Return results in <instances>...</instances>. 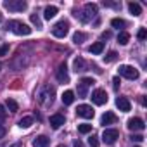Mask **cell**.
Listing matches in <instances>:
<instances>
[{"mask_svg": "<svg viewBox=\"0 0 147 147\" xmlns=\"http://www.w3.org/2000/svg\"><path fill=\"white\" fill-rule=\"evenodd\" d=\"M102 38H104V40L111 38V33H109V31H104V33H102Z\"/></svg>", "mask_w": 147, "mask_h": 147, "instance_id": "8d00e7d4", "label": "cell"}, {"mask_svg": "<svg viewBox=\"0 0 147 147\" xmlns=\"http://www.w3.org/2000/svg\"><path fill=\"white\" fill-rule=\"evenodd\" d=\"M116 107H118L119 111H123V113H128V111L131 109V104H130V100H128L126 97H118V99H116Z\"/></svg>", "mask_w": 147, "mask_h": 147, "instance_id": "4fadbf2b", "label": "cell"}, {"mask_svg": "<svg viewBox=\"0 0 147 147\" xmlns=\"http://www.w3.org/2000/svg\"><path fill=\"white\" fill-rule=\"evenodd\" d=\"M64 116L62 114H52L50 116V126L54 128V130H57V128H61L62 125H64Z\"/></svg>", "mask_w": 147, "mask_h": 147, "instance_id": "5bb4252c", "label": "cell"}, {"mask_svg": "<svg viewBox=\"0 0 147 147\" xmlns=\"http://www.w3.org/2000/svg\"><path fill=\"white\" fill-rule=\"evenodd\" d=\"M88 145H90V147H99V140H97L95 135H92V137L88 138Z\"/></svg>", "mask_w": 147, "mask_h": 147, "instance_id": "4dcf8cb0", "label": "cell"}, {"mask_svg": "<svg viewBox=\"0 0 147 147\" xmlns=\"http://www.w3.org/2000/svg\"><path fill=\"white\" fill-rule=\"evenodd\" d=\"M7 30H11L12 33L19 35V36H23V35L26 36V35L31 33V28H30L28 24L21 23V21H9V23H7Z\"/></svg>", "mask_w": 147, "mask_h": 147, "instance_id": "7a4b0ae2", "label": "cell"}, {"mask_svg": "<svg viewBox=\"0 0 147 147\" xmlns=\"http://www.w3.org/2000/svg\"><path fill=\"white\" fill-rule=\"evenodd\" d=\"M57 147H66V145H62V144H61V145H57Z\"/></svg>", "mask_w": 147, "mask_h": 147, "instance_id": "ab89813d", "label": "cell"}, {"mask_svg": "<svg viewBox=\"0 0 147 147\" xmlns=\"http://www.w3.org/2000/svg\"><path fill=\"white\" fill-rule=\"evenodd\" d=\"M111 26H113V28H118V30H119V28H125V26H126V23H125L123 19H119V18H114V19L111 21Z\"/></svg>", "mask_w": 147, "mask_h": 147, "instance_id": "484cf974", "label": "cell"}, {"mask_svg": "<svg viewBox=\"0 0 147 147\" xmlns=\"http://www.w3.org/2000/svg\"><path fill=\"white\" fill-rule=\"evenodd\" d=\"M128 42H130V33L121 31V33L118 35V43H119V45H126Z\"/></svg>", "mask_w": 147, "mask_h": 147, "instance_id": "cb8c5ba5", "label": "cell"}, {"mask_svg": "<svg viewBox=\"0 0 147 147\" xmlns=\"http://www.w3.org/2000/svg\"><path fill=\"white\" fill-rule=\"evenodd\" d=\"M145 36H147V30H145V28H140L138 33H137V38H138V40H145Z\"/></svg>", "mask_w": 147, "mask_h": 147, "instance_id": "f546056e", "label": "cell"}, {"mask_svg": "<svg viewBox=\"0 0 147 147\" xmlns=\"http://www.w3.org/2000/svg\"><path fill=\"white\" fill-rule=\"evenodd\" d=\"M61 99H62V104H66V106H71L73 102H75V92L66 90V92L61 95Z\"/></svg>", "mask_w": 147, "mask_h": 147, "instance_id": "2e32d148", "label": "cell"}, {"mask_svg": "<svg viewBox=\"0 0 147 147\" xmlns=\"http://www.w3.org/2000/svg\"><path fill=\"white\" fill-rule=\"evenodd\" d=\"M30 21H31V23H33V24H35V26L38 28V30L42 28V21H40L38 14H30Z\"/></svg>", "mask_w": 147, "mask_h": 147, "instance_id": "83f0119b", "label": "cell"}, {"mask_svg": "<svg viewBox=\"0 0 147 147\" xmlns=\"http://www.w3.org/2000/svg\"><path fill=\"white\" fill-rule=\"evenodd\" d=\"M102 50H104V42H95V43H92L88 47V52L90 54H95V55L102 54Z\"/></svg>", "mask_w": 147, "mask_h": 147, "instance_id": "e0dca14e", "label": "cell"}, {"mask_svg": "<svg viewBox=\"0 0 147 147\" xmlns=\"http://www.w3.org/2000/svg\"><path fill=\"white\" fill-rule=\"evenodd\" d=\"M52 95H54V88L47 85V87H43V90L38 94V100H40V102H45V104H47L49 100L52 102Z\"/></svg>", "mask_w": 147, "mask_h": 147, "instance_id": "7c38bea8", "label": "cell"}, {"mask_svg": "<svg viewBox=\"0 0 147 147\" xmlns=\"http://www.w3.org/2000/svg\"><path fill=\"white\" fill-rule=\"evenodd\" d=\"M55 78L61 82V83H67L69 82V75H67V66L62 62V64H59V67H57V71H55Z\"/></svg>", "mask_w": 147, "mask_h": 147, "instance_id": "9c48e42d", "label": "cell"}, {"mask_svg": "<svg viewBox=\"0 0 147 147\" xmlns=\"http://www.w3.org/2000/svg\"><path fill=\"white\" fill-rule=\"evenodd\" d=\"M5 119V111H4V106H0V121Z\"/></svg>", "mask_w": 147, "mask_h": 147, "instance_id": "d590c367", "label": "cell"}, {"mask_svg": "<svg viewBox=\"0 0 147 147\" xmlns=\"http://www.w3.org/2000/svg\"><path fill=\"white\" fill-rule=\"evenodd\" d=\"M95 14H97V5H95V4H87V5L83 7V11L76 12L75 16H76L82 23H88Z\"/></svg>", "mask_w": 147, "mask_h": 147, "instance_id": "6da1fadb", "label": "cell"}, {"mask_svg": "<svg viewBox=\"0 0 147 147\" xmlns=\"http://www.w3.org/2000/svg\"><path fill=\"white\" fill-rule=\"evenodd\" d=\"M49 145V138L45 135H40L33 140V147H47Z\"/></svg>", "mask_w": 147, "mask_h": 147, "instance_id": "44dd1931", "label": "cell"}, {"mask_svg": "<svg viewBox=\"0 0 147 147\" xmlns=\"http://www.w3.org/2000/svg\"><path fill=\"white\" fill-rule=\"evenodd\" d=\"M2 19H4V16H2V12H0V23H2Z\"/></svg>", "mask_w": 147, "mask_h": 147, "instance_id": "f35d334b", "label": "cell"}, {"mask_svg": "<svg viewBox=\"0 0 147 147\" xmlns=\"http://www.w3.org/2000/svg\"><path fill=\"white\" fill-rule=\"evenodd\" d=\"M76 114H78L80 118H85V119H92V118H94V109H92V106L82 104V106H78V109H76Z\"/></svg>", "mask_w": 147, "mask_h": 147, "instance_id": "30bf717a", "label": "cell"}, {"mask_svg": "<svg viewBox=\"0 0 147 147\" xmlns=\"http://www.w3.org/2000/svg\"><path fill=\"white\" fill-rule=\"evenodd\" d=\"M85 40H87V33H83V31H76L75 35H73V42H75L76 45L83 43Z\"/></svg>", "mask_w": 147, "mask_h": 147, "instance_id": "7402d4cb", "label": "cell"}, {"mask_svg": "<svg viewBox=\"0 0 147 147\" xmlns=\"http://www.w3.org/2000/svg\"><path fill=\"white\" fill-rule=\"evenodd\" d=\"M7 52H9V45H7V43H4L2 47H0V55H5Z\"/></svg>", "mask_w": 147, "mask_h": 147, "instance_id": "1f68e13d", "label": "cell"}, {"mask_svg": "<svg viewBox=\"0 0 147 147\" xmlns=\"http://www.w3.org/2000/svg\"><path fill=\"white\" fill-rule=\"evenodd\" d=\"M4 5L7 11H12V12H21L28 7V4L23 2V0H9V2H4Z\"/></svg>", "mask_w": 147, "mask_h": 147, "instance_id": "8992f818", "label": "cell"}, {"mask_svg": "<svg viewBox=\"0 0 147 147\" xmlns=\"http://www.w3.org/2000/svg\"><path fill=\"white\" fill-rule=\"evenodd\" d=\"M116 59H118V54H116L114 50H111L107 55H104V61H106V62H114Z\"/></svg>", "mask_w": 147, "mask_h": 147, "instance_id": "f1b7e54d", "label": "cell"}, {"mask_svg": "<svg viewBox=\"0 0 147 147\" xmlns=\"http://www.w3.org/2000/svg\"><path fill=\"white\" fill-rule=\"evenodd\" d=\"M5 107H7L11 113H16V111L19 109V106H18V102H16L14 99H7V100H5Z\"/></svg>", "mask_w": 147, "mask_h": 147, "instance_id": "d4e9b609", "label": "cell"}, {"mask_svg": "<svg viewBox=\"0 0 147 147\" xmlns=\"http://www.w3.org/2000/svg\"><path fill=\"white\" fill-rule=\"evenodd\" d=\"M94 83H95L94 78H82L80 83H78V95H80V97H87L88 87H92Z\"/></svg>", "mask_w": 147, "mask_h": 147, "instance_id": "ba28073f", "label": "cell"}, {"mask_svg": "<svg viewBox=\"0 0 147 147\" xmlns=\"http://www.w3.org/2000/svg\"><path fill=\"white\" fill-rule=\"evenodd\" d=\"M119 83H121V82H119V78H118V76H114V78H113V87H114L116 90L119 88Z\"/></svg>", "mask_w": 147, "mask_h": 147, "instance_id": "d6a6232c", "label": "cell"}, {"mask_svg": "<svg viewBox=\"0 0 147 147\" xmlns=\"http://www.w3.org/2000/svg\"><path fill=\"white\" fill-rule=\"evenodd\" d=\"M55 14H57V7L55 5H47L45 11H43V18L45 19H52V18H55Z\"/></svg>", "mask_w": 147, "mask_h": 147, "instance_id": "ac0fdd59", "label": "cell"}, {"mask_svg": "<svg viewBox=\"0 0 147 147\" xmlns=\"http://www.w3.org/2000/svg\"><path fill=\"white\" fill-rule=\"evenodd\" d=\"M119 75L128 78V80H137L138 78V69L133 67V66H128V64H123L119 66Z\"/></svg>", "mask_w": 147, "mask_h": 147, "instance_id": "277c9868", "label": "cell"}, {"mask_svg": "<svg viewBox=\"0 0 147 147\" xmlns=\"http://www.w3.org/2000/svg\"><path fill=\"white\" fill-rule=\"evenodd\" d=\"M73 147H85V145L82 144V140H80V138H75V140H73Z\"/></svg>", "mask_w": 147, "mask_h": 147, "instance_id": "836d02e7", "label": "cell"}, {"mask_svg": "<svg viewBox=\"0 0 147 147\" xmlns=\"http://www.w3.org/2000/svg\"><path fill=\"white\" fill-rule=\"evenodd\" d=\"M73 67H75V71H76V73H82V71H85L87 64H85V61H83L82 57H76V59H75V62H73Z\"/></svg>", "mask_w": 147, "mask_h": 147, "instance_id": "d6986e66", "label": "cell"}, {"mask_svg": "<svg viewBox=\"0 0 147 147\" xmlns=\"http://www.w3.org/2000/svg\"><path fill=\"white\" fill-rule=\"evenodd\" d=\"M118 138H119V131H118L116 128H106L104 133H102V140H104V144H107V145H113Z\"/></svg>", "mask_w": 147, "mask_h": 147, "instance_id": "5b68a950", "label": "cell"}, {"mask_svg": "<svg viewBox=\"0 0 147 147\" xmlns=\"http://www.w3.org/2000/svg\"><path fill=\"white\" fill-rule=\"evenodd\" d=\"M21 128H30L31 125H33V118L31 116H24V118H21L19 119V123H18Z\"/></svg>", "mask_w": 147, "mask_h": 147, "instance_id": "603a6c76", "label": "cell"}, {"mask_svg": "<svg viewBox=\"0 0 147 147\" xmlns=\"http://www.w3.org/2000/svg\"><path fill=\"white\" fill-rule=\"evenodd\" d=\"M78 131L80 133H90L92 131V125H88V123H82V125H78Z\"/></svg>", "mask_w": 147, "mask_h": 147, "instance_id": "4316f807", "label": "cell"}, {"mask_svg": "<svg viewBox=\"0 0 147 147\" xmlns=\"http://www.w3.org/2000/svg\"><path fill=\"white\" fill-rule=\"evenodd\" d=\"M113 123H116V114L114 113H111V111H107L102 118H100V125H113Z\"/></svg>", "mask_w": 147, "mask_h": 147, "instance_id": "9a60e30c", "label": "cell"}, {"mask_svg": "<svg viewBox=\"0 0 147 147\" xmlns=\"http://www.w3.org/2000/svg\"><path fill=\"white\" fill-rule=\"evenodd\" d=\"M4 133H5V131H4V128H0V137H2Z\"/></svg>", "mask_w": 147, "mask_h": 147, "instance_id": "74e56055", "label": "cell"}, {"mask_svg": "<svg viewBox=\"0 0 147 147\" xmlns=\"http://www.w3.org/2000/svg\"><path fill=\"white\" fill-rule=\"evenodd\" d=\"M126 126H128V130H131V131H142V130L145 128V123H144V119H140V118H130Z\"/></svg>", "mask_w": 147, "mask_h": 147, "instance_id": "8fae6325", "label": "cell"}, {"mask_svg": "<svg viewBox=\"0 0 147 147\" xmlns=\"http://www.w3.org/2000/svg\"><path fill=\"white\" fill-rule=\"evenodd\" d=\"M144 137L142 135H131V142H142Z\"/></svg>", "mask_w": 147, "mask_h": 147, "instance_id": "e575fe53", "label": "cell"}, {"mask_svg": "<svg viewBox=\"0 0 147 147\" xmlns=\"http://www.w3.org/2000/svg\"><path fill=\"white\" fill-rule=\"evenodd\" d=\"M92 102H94L95 106H104V104L107 102V94H106V90H102V88L94 90V92H92Z\"/></svg>", "mask_w": 147, "mask_h": 147, "instance_id": "52a82bcc", "label": "cell"}, {"mask_svg": "<svg viewBox=\"0 0 147 147\" xmlns=\"http://www.w3.org/2000/svg\"><path fill=\"white\" fill-rule=\"evenodd\" d=\"M67 31H69V23L67 21H59V23H55L54 26H52V35L55 36V38H64L66 35H67Z\"/></svg>", "mask_w": 147, "mask_h": 147, "instance_id": "3957f363", "label": "cell"}, {"mask_svg": "<svg viewBox=\"0 0 147 147\" xmlns=\"http://www.w3.org/2000/svg\"><path fill=\"white\" fill-rule=\"evenodd\" d=\"M128 11H130V12H131L135 18L142 14V7H140L137 2H128Z\"/></svg>", "mask_w": 147, "mask_h": 147, "instance_id": "ffe728a7", "label": "cell"}]
</instances>
